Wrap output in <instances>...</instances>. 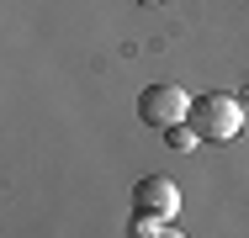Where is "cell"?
<instances>
[{
  "label": "cell",
  "instance_id": "6da1fadb",
  "mask_svg": "<svg viewBox=\"0 0 249 238\" xmlns=\"http://www.w3.org/2000/svg\"><path fill=\"white\" fill-rule=\"evenodd\" d=\"M191 127H196L207 143H228V138L244 133V106L228 90H207V95L191 101Z\"/></svg>",
  "mask_w": 249,
  "mask_h": 238
},
{
  "label": "cell",
  "instance_id": "7a4b0ae2",
  "mask_svg": "<svg viewBox=\"0 0 249 238\" xmlns=\"http://www.w3.org/2000/svg\"><path fill=\"white\" fill-rule=\"evenodd\" d=\"M180 212V186L164 175H143L133 186V222H175Z\"/></svg>",
  "mask_w": 249,
  "mask_h": 238
},
{
  "label": "cell",
  "instance_id": "3957f363",
  "mask_svg": "<svg viewBox=\"0 0 249 238\" xmlns=\"http://www.w3.org/2000/svg\"><path fill=\"white\" fill-rule=\"evenodd\" d=\"M138 117H143V127H175V122H186L191 117V95L180 90V85H149V90L138 95Z\"/></svg>",
  "mask_w": 249,
  "mask_h": 238
},
{
  "label": "cell",
  "instance_id": "277c9868",
  "mask_svg": "<svg viewBox=\"0 0 249 238\" xmlns=\"http://www.w3.org/2000/svg\"><path fill=\"white\" fill-rule=\"evenodd\" d=\"M196 127H186V122H175V127H164V143H170V148H175V153H186V148H196Z\"/></svg>",
  "mask_w": 249,
  "mask_h": 238
},
{
  "label": "cell",
  "instance_id": "5b68a950",
  "mask_svg": "<svg viewBox=\"0 0 249 238\" xmlns=\"http://www.w3.org/2000/svg\"><path fill=\"white\" fill-rule=\"evenodd\" d=\"M133 238H186V233H175L170 222H133Z\"/></svg>",
  "mask_w": 249,
  "mask_h": 238
},
{
  "label": "cell",
  "instance_id": "8992f818",
  "mask_svg": "<svg viewBox=\"0 0 249 238\" xmlns=\"http://www.w3.org/2000/svg\"><path fill=\"white\" fill-rule=\"evenodd\" d=\"M138 5H159V0H138Z\"/></svg>",
  "mask_w": 249,
  "mask_h": 238
}]
</instances>
